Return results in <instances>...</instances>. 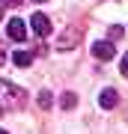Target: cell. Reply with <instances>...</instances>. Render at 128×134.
<instances>
[{"label":"cell","instance_id":"obj_1","mask_svg":"<svg viewBox=\"0 0 128 134\" xmlns=\"http://www.w3.org/2000/svg\"><path fill=\"white\" fill-rule=\"evenodd\" d=\"M24 104V90L0 77V110H18Z\"/></svg>","mask_w":128,"mask_h":134},{"label":"cell","instance_id":"obj_2","mask_svg":"<svg viewBox=\"0 0 128 134\" xmlns=\"http://www.w3.org/2000/svg\"><path fill=\"white\" fill-rule=\"evenodd\" d=\"M113 54H116V48H113V42H110V39H104V42H95V45H92V57H95V60H101V63L113 60Z\"/></svg>","mask_w":128,"mask_h":134},{"label":"cell","instance_id":"obj_3","mask_svg":"<svg viewBox=\"0 0 128 134\" xmlns=\"http://www.w3.org/2000/svg\"><path fill=\"white\" fill-rule=\"evenodd\" d=\"M30 27H33V33H36V36H48V33H51V30H54L45 12H36L33 18H30Z\"/></svg>","mask_w":128,"mask_h":134},{"label":"cell","instance_id":"obj_4","mask_svg":"<svg viewBox=\"0 0 128 134\" xmlns=\"http://www.w3.org/2000/svg\"><path fill=\"white\" fill-rule=\"evenodd\" d=\"M6 33H9L12 42H24V39H27V24H24L21 18H12L9 24H6Z\"/></svg>","mask_w":128,"mask_h":134},{"label":"cell","instance_id":"obj_5","mask_svg":"<svg viewBox=\"0 0 128 134\" xmlns=\"http://www.w3.org/2000/svg\"><path fill=\"white\" fill-rule=\"evenodd\" d=\"M98 104L104 107V110L116 107V104H119V92L113 90V86H107V90H101V92H98Z\"/></svg>","mask_w":128,"mask_h":134},{"label":"cell","instance_id":"obj_6","mask_svg":"<svg viewBox=\"0 0 128 134\" xmlns=\"http://www.w3.org/2000/svg\"><path fill=\"white\" fill-rule=\"evenodd\" d=\"M12 63H15L18 69H27L30 63H33V51H15V54H12Z\"/></svg>","mask_w":128,"mask_h":134},{"label":"cell","instance_id":"obj_7","mask_svg":"<svg viewBox=\"0 0 128 134\" xmlns=\"http://www.w3.org/2000/svg\"><path fill=\"white\" fill-rule=\"evenodd\" d=\"M60 104L66 107V110H71V107L77 104V96H75V92H63V96H60Z\"/></svg>","mask_w":128,"mask_h":134},{"label":"cell","instance_id":"obj_8","mask_svg":"<svg viewBox=\"0 0 128 134\" xmlns=\"http://www.w3.org/2000/svg\"><path fill=\"white\" fill-rule=\"evenodd\" d=\"M51 104H54V96H51L48 90H42V92H39V107H42V110H48Z\"/></svg>","mask_w":128,"mask_h":134},{"label":"cell","instance_id":"obj_9","mask_svg":"<svg viewBox=\"0 0 128 134\" xmlns=\"http://www.w3.org/2000/svg\"><path fill=\"white\" fill-rule=\"evenodd\" d=\"M119 72H122V75L128 77V51H125V57H122V60H119Z\"/></svg>","mask_w":128,"mask_h":134},{"label":"cell","instance_id":"obj_10","mask_svg":"<svg viewBox=\"0 0 128 134\" xmlns=\"http://www.w3.org/2000/svg\"><path fill=\"white\" fill-rule=\"evenodd\" d=\"M119 36H122V27H113V30H110V42H113V39H119Z\"/></svg>","mask_w":128,"mask_h":134},{"label":"cell","instance_id":"obj_11","mask_svg":"<svg viewBox=\"0 0 128 134\" xmlns=\"http://www.w3.org/2000/svg\"><path fill=\"white\" fill-rule=\"evenodd\" d=\"M3 3H6V6H21L24 0H3Z\"/></svg>","mask_w":128,"mask_h":134},{"label":"cell","instance_id":"obj_12","mask_svg":"<svg viewBox=\"0 0 128 134\" xmlns=\"http://www.w3.org/2000/svg\"><path fill=\"white\" fill-rule=\"evenodd\" d=\"M3 63H6V54H3V51H0V66H3Z\"/></svg>","mask_w":128,"mask_h":134},{"label":"cell","instance_id":"obj_13","mask_svg":"<svg viewBox=\"0 0 128 134\" xmlns=\"http://www.w3.org/2000/svg\"><path fill=\"white\" fill-rule=\"evenodd\" d=\"M0 18H3V0H0Z\"/></svg>","mask_w":128,"mask_h":134},{"label":"cell","instance_id":"obj_14","mask_svg":"<svg viewBox=\"0 0 128 134\" xmlns=\"http://www.w3.org/2000/svg\"><path fill=\"white\" fill-rule=\"evenodd\" d=\"M36 3H45V0H36Z\"/></svg>","mask_w":128,"mask_h":134},{"label":"cell","instance_id":"obj_15","mask_svg":"<svg viewBox=\"0 0 128 134\" xmlns=\"http://www.w3.org/2000/svg\"><path fill=\"white\" fill-rule=\"evenodd\" d=\"M0 134H6V131H3V128H0Z\"/></svg>","mask_w":128,"mask_h":134}]
</instances>
